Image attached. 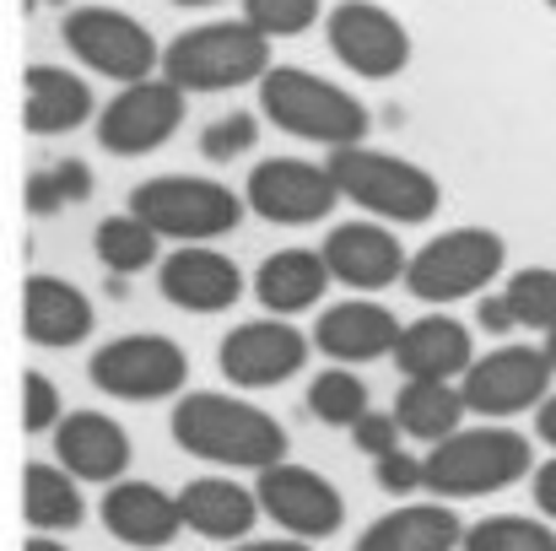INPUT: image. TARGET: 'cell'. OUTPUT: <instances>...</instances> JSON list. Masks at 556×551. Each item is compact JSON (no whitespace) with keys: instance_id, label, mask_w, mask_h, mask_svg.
Returning <instances> with one entry per match:
<instances>
[{"instance_id":"cell-12","label":"cell","mask_w":556,"mask_h":551,"mask_svg":"<svg viewBox=\"0 0 556 551\" xmlns=\"http://www.w3.org/2000/svg\"><path fill=\"white\" fill-rule=\"evenodd\" d=\"M249 211H260L276 227H308L325 222L346 195L330 174V163H308V158H265L260 168H249L243 184Z\"/></svg>"},{"instance_id":"cell-39","label":"cell","mask_w":556,"mask_h":551,"mask_svg":"<svg viewBox=\"0 0 556 551\" xmlns=\"http://www.w3.org/2000/svg\"><path fill=\"white\" fill-rule=\"evenodd\" d=\"M476 320H481L486 336H508V330H519V320H514V309H508L503 292H497V298H481V303H476Z\"/></svg>"},{"instance_id":"cell-5","label":"cell","mask_w":556,"mask_h":551,"mask_svg":"<svg viewBox=\"0 0 556 551\" xmlns=\"http://www.w3.org/2000/svg\"><path fill=\"white\" fill-rule=\"evenodd\" d=\"M270 71V38L238 16V22H200L163 49V76L185 92H232Z\"/></svg>"},{"instance_id":"cell-46","label":"cell","mask_w":556,"mask_h":551,"mask_svg":"<svg viewBox=\"0 0 556 551\" xmlns=\"http://www.w3.org/2000/svg\"><path fill=\"white\" fill-rule=\"evenodd\" d=\"M546 5H552V11H556V0H546Z\"/></svg>"},{"instance_id":"cell-15","label":"cell","mask_w":556,"mask_h":551,"mask_svg":"<svg viewBox=\"0 0 556 551\" xmlns=\"http://www.w3.org/2000/svg\"><path fill=\"white\" fill-rule=\"evenodd\" d=\"M254 492H260V509H265L287 536L325 541V536H336V530L346 525V498L336 492L330 476H319V471H308V465L281 460V465L260 471Z\"/></svg>"},{"instance_id":"cell-26","label":"cell","mask_w":556,"mask_h":551,"mask_svg":"<svg viewBox=\"0 0 556 551\" xmlns=\"http://www.w3.org/2000/svg\"><path fill=\"white\" fill-rule=\"evenodd\" d=\"M465 547V525L448 509V498L438 503H400L394 514L372 519L357 536V551H459Z\"/></svg>"},{"instance_id":"cell-22","label":"cell","mask_w":556,"mask_h":551,"mask_svg":"<svg viewBox=\"0 0 556 551\" xmlns=\"http://www.w3.org/2000/svg\"><path fill=\"white\" fill-rule=\"evenodd\" d=\"M476 363V341H470V325H459L454 314L432 309L421 320H410L400 330V347H394V367L405 378H465Z\"/></svg>"},{"instance_id":"cell-18","label":"cell","mask_w":556,"mask_h":551,"mask_svg":"<svg viewBox=\"0 0 556 551\" xmlns=\"http://www.w3.org/2000/svg\"><path fill=\"white\" fill-rule=\"evenodd\" d=\"M103 530L114 541L136 551H157L168 547L179 530H185V509H179V492H163L157 481H114L103 492Z\"/></svg>"},{"instance_id":"cell-45","label":"cell","mask_w":556,"mask_h":551,"mask_svg":"<svg viewBox=\"0 0 556 551\" xmlns=\"http://www.w3.org/2000/svg\"><path fill=\"white\" fill-rule=\"evenodd\" d=\"M174 5H216V0H174Z\"/></svg>"},{"instance_id":"cell-13","label":"cell","mask_w":556,"mask_h":551,"mask_svg":"<svg viewBox=\"0 0 556 551\" xmlns=\"http://www.w3.org/2000/svg\"><path fill=\"white\" fill-rule=\"evenodd\" d=\"M308 347H314V336H303V330L287 325L281 314H265V320H243L238 330L222 336L216 367H222V378L238 384V389H276V384H287L292 373H303Z\"/></svg>"},{"instance_id":"cell-6","label":"cell","mask_w":556,"mask_h":551,"mask_svg":"<svg viewBox=\"0 0 556 551\" xmlns=\"http://www.w3.org/2000/svg\"><path fill=\"white\" fill-rule=\"evenodd\" d=\"M508 265V243L492 227H448L427 238L405 265V292L427 309H448L459 298L486 292Z\"/></svg>"},{"instance_id":"cell-28","label":"cell","mask_w":556,"mask_h":551,"mask_svg":"<svg viewBox=\"0 0 556 551\" xmlns=\"http://www.w3.org/2000/svg\"><path fill=\"white\" fill-rule=\"evenodd\" d=\"M465 411L470 405L454 378H405L394 395V416H400L405 438H421V443H443L448 433H459Z\"/></svg>"},{"instance_id":"cell-43","label":"cell","mask_w":556,"mask_h":551,"mask_svg":"<svg viewBox=\"0 0 556 551\" xmlns=\"http://www.w3.org/2000/svg\"><path fill=\"white\" fill-rule=\"evenodd\" d=\"M22 551H71V547H65V541H54V536H43V530H38V536H27V541H22Z\"/></svg>"},{"instance_id":"cell-32","label":"cell","mask_w":556,"mask_h":551,"mask_svg":"<svg viewBox=\"0 0 556 551\" xmlns=\"http://www.w3.org/2000/svg\"><path fill=\"white\" fill-rule=\"evenodd\" d=\"M503 298H508L519 330H541V336H546L556 325V271L552 265H525V271H514L508 287H503Z\"/></svg>"},{"instance_id":"cell-7","label":"cell","mask_w":556,"mask_h":551,"mask_svg":"<svg viewBox=\"0 0 556 551\" xmlns=\"http://www.w3.org/2000/svg\"><path fill=\"white\" fill-rule=\"evenodd\" d=\"M130 211L174 243H211L243 222L249 200L205 174H157L130 189Z\"/></svg>"},{"instance_id":"cell-20","label":"cell","mask_w":556,"mask_h":551,"mask_svg":"<svg viewBox=\"0 0 556 551\" xmlns=\"http://www.w3.org/2000/svg\"><path fill=\"white\" fill-rule=\"evenodd\" d=\"M54 460L71 476H81V481L114 487L130 471V433L114 416H103V411H71L54 427Z\"/></svg>"},{"instance_id":"cell-31","label":"cell","mask_w":556,"mask_h":551,"mask_svg":"<svg viewBox=\"0 0 556 551\" xmlns=\"http://www.w3.org/2000/svg\"><path fill=\"white\" fill-rule=\"evenodd\" d=\"M459 551H556V530L530 514H492L465 530Z\"/></svg>"},{"instance_id":"cell-33","label":"cell","mask_w":556,"mask_h":551,"mask_svg":"<svg viewBox=\"0 0 556 551\" xmlns=\"http://www.w3.org/2000/svg\"><path fill=\"white\" fill-rule=\"evenodd\" d=\"M92 195V168L87 163H54V168H38L33 179H27V211L33 216H60L65 205H76V200H87Z\"/></svg>"},{"instance_id":"cell-10","label":"cell","mask_w":556,"mask_h":551,"mask_svg":"<svg viewBox=\"0 0 556 551\" xmlns=\"http://www.w3.org/2000/svg\"><path fill=\"white\" fill-rule=\"evenodd\" d=\"M87 378L114 400H174L189 384V352L174 336H119L103 341L87 363Z\"/></svg>"},{"instance_id":"cell-40","label":"cell","mask_w":556,"mask_h":551,"mask_svg":"<svg viewBox=\"0 0 556 551\" xmlns=\"http://www.w3.org/2000/svg\"><path fill=\"white\" fill-rule=\"evenodd\" d=\"M530 487H535V509H541L546 519H556V454L546 460V465H535Z\"/></svg>"},{"instance_id":"cell-36","label":"cell","mask_w":556,"mask_h":551,"mask_svg":"<svg viewBox=\"0 0 556 551\" xmlns=\"http://www.w3.org/2000/svg\"><path fill=\"white\" fill-rule=\"evenodd\" d=\"M65 422V400H60V389L38 373V367H27L22 373V427L38 438V433H54Z\"/></svg>"},{"instance_id":"cell-27","label":"cell","mask_w":556,"mask_h":551,"mask_svg":"<svg viewBox=\"0 0 556 551\" xmlns=\"http://www.w3.org/2000/svg\"><path fill=\"white\" fill-rule=\"evenodd\" d=\"M22 519L43 536L76 530L87 519V498H81V476H71L65 465H43L33 460L22 471Z\"/></svg>"},{"instance_id":"cell-3","label":"cell","mask_w":556,"mask_h":551,"mask_svg":"<svg viewBox=\"0 0 556 551\" xmlns=\"http://www.w3.org/2000/svg\"><path fill=\"white\" fill-rule=\"evenodd\" d=\"M535 476V449L514 427H459L427 449V492L432 498H486Z\"/></svg>"},{"instance_id":"cell-9","label":"cell","mask_w":556,"mask_h":551,"mask_svg":"<svg viewBox=\"0 0 556 551\" xmlns=\"http://www.w3.org/2000/svg\"><path fill=\"white\" fill-rule=\"evenodd\" d=\"M185 87L168 76H147L119 87L103 109H98V147L109 158H152L157 147H168L185 125Z\"/></svg>"},{"instance_id":"cell-23","label":"cell","mask_w":556,"mask_h":551,"mask_svg":"<svg viewBox=\"0 0 556 551\" xmlns=\"http://www.w3.org/2000/svg\"><path fill=\"white\" fill-rule=\"evenodd\" d=\"M92 87L60 65H27L22 76V125L33 136H71L92 120Z\"/></svg>"},{"instance_id":"cell-42","label":"cell","mask_w":556,"mask_h":551,"mask_svg":"<svg viewBox=\"0 0 556 551\" xmlns=\"http://www.w3.org/2000/svg\"><path fill=\"white\" fill-rule=\"evenodd\" d=\"M535 433H541V443L556 449V395H546V400L535 405Z\"/></svg>"},{"instance_id":"cell-4","label":"cell","mask_w":556,"mask_h":551,"mask_svg":"<svg viewBox=\"0 0 556 551\" xmlns=\"http://www.w3.org/2000/svg\"><path fill=\"white\" fill-rule=\"evenodd\" d=\"M325 163H330V174L341 184V195H346L357 211L378 216V222L416 227V222H432V211L443 205V184L432 179L421 163L394 158V152H378L368 141L336 147Z\"/></svg>"},{"instance_id":"cell-29","label":"cell","mask_w":556,"mask_h":551,"mask_svg":"<svg viewBox=\"0 0 556 551\" xmlns=\"http://www.w3.org/2000/svg\"><path fill=\"white\" fill-rule=\"evenodd\" d=\"M92 249H98V260L109 265V276H141V271H152V265H163L157 254H163V233L157 227H147L136 211H119V216H103L98 222V233H92Z\"/></svg>"},{"instance_id":"cell-41","label":"cell","mask_w":556,"mask_h":551,"mask_svg":"<svg viewBox=\"0 0 556 551\" xmlns=\"http://www.w3.org/2000/svg\"><path fill=\"white\" fill-rule=\"evenodd\" d=\"M232 551H314L303 536H281V541H232Z\"/></svg>"},{"instance_id":"cell-34","label":"cell","mask_w":556,"mask_h":551,"mask_svg":"<svg viewBox=\"0 0 556 551\" xmlns=\"http://www.w3.org/2000/svg\"><path fill=\"white\" fill-rule=\"evenodd\" d=\"M260 147V120L254 114H222V120H211L205 130H200V158L205 163H238V158H249Z\"/></svg>"},{"instance_id":"cell-37","label":"cell","mask_w":556,"mask_h":551,"mask_svg":"<svg viewBox=\"0 0 556 551\" xmlns=\"http://www.w3.org/2000/svg\"><path fill=\"white\" fill-rule=\"evenodd\" d=\"M372 476H378L383 492L405 498V492H421V487H427V460H410L405 449H394V454L372 460Z\"/></svg>"},{"instance_id":"cell-19","label":"cell","mask_w":556,"mask_h":551,"mask_svg":"<svg viewBox=\"0 0 556 551\" xmlns=\"http://www.w3.org/2000/svg\"><path fill=\"white\" fill-rule=\"evenodd\" d=\"M400 320L383 309V303H372V298H352V303H330L325 314H319V325H314V347L330 358V363H378V358H394V347H400Z\"/></svg>"},{"instance_id":"cell-25","label":"cell","mask_w":556,"mask_h":551,"mask_svg":"<svg viewBox=\"0 0 556 551\" xmlns=\"http://www.w3.org/2000/svg\"><path fill=\"white\" fill-rule=\"evenodd\" d=\"M179 509H185V530L205 536V541H243L254 530V519L265 514L260 492L238 487L232 476H194L179 492Z\"/></svg>"},{"instance_id":"cell-35","label":"cell","mask_w":556,"mask_h":551,"mask_svg":"<svg viewBox=\"0 0 556 551\" xmlns=\"http://www.w3.org/2000/svg\"><path fill=\"white\" fill-rule=\"evenodd\" d=\"M243 16L265 38H292V33H308L325 16V0H243Z\"/></svg>"},{"instance_id":"cell-16","label":"cell","mask_w":556,"mask_h":551,"mask_svg":"<svg viewBox=\"0 0 556 551\" xmlns=\"http://www.w3.org/2000/svg\"><path fill=\"white\" fill-rule=\"evenodd\" d=\"M319 249L330 260V276L352 292H383V287L405 281V265H410V254L394 238V222H378V216L330 227V238Z\"/></svg>"},{"instance_id":"cell-11","label":"cell","mask_w":556,"mask_h":551,"mask_svg":"<svg viewBox=\"0 0 556 551\" xmlns=\"http://www.w3.org/2000/svg\"><path fill=\"white\" fill-rule=\"evenodd\" d=\"M325 38H330V54L352 76H363V82H389V76H400L410 65V33L378 0H341V5H330Z\"/></svg>"},{"instance_id":"cell-8","label":"cell","mask_w":556,"mask_h":551,"mask_svg":"<svg viewBox=\"0 0 556 551\" xmlns=\"http://www.w3.org/2000/svg\"><path fill=\"white\" fill-rule=\"evenodd\" d=\"M60 38L65 49L92 71V76H109L119 87L130 82H147L163 71V49L157 38L147 33V22H136L130 11L119 5H76L65 22H60Z\"/></svg>"},{"instance_id":"cell-21","label":"cell","mask_w":556,"mask_h":551,"mask_svg":"<svg viewBox=\"0 0 556 551\" xmlns=\"http://www.w3.org/2000/svg\"><path fill=\"white\" fill-rule=\"evenodd\" d=\"M92 325H98V309L76 281H60V276H27L22 281V336L33 347L65 352V347L87 341Z\"/></svg>"},{"instance_id":"cell-1","label":"cell","mask_w":556,"mask_h":551,"mask_svg":"<svg viewBox=\"0 0 556 551\" xmlns=\"http://www.w3.org/2000/svg\"><path fill=\"white\" fill-rule=\"evenodd\" d=\"M174 443L222 471H270L287 460V427L260 411L243 395H222V389H185L174 400Z\"/></svg>"},{"instance_id":"cell-38","label":"cell","mask_w":556,"mask_h":551,"mask_svg":"<svg viewBox=\"0 0 556 551\" xmlns=\"http://www.w3.org/2000/svg\"><path fill=\"white\" fill-rule=\"evenodd\" d=\"M400 433H405V427H400V416H394V411H368V416L352 427V443H357L368 460H383V454H394V449H400Z\"/></svg>"},{"instance_id":"cell-30","label":"cell","mask_w":556,"mask_h":551,"mask_svg":"<svg viewBox=\"0 0 556 551\" xmlns=\"http://www.w3.org/2000/svg\"><path fill=\"white\" fill-rule=\"evenodd\" d=\"M308 411H314L319 422H330V427H357L372 411L368 384L357 378V367H346V363L325 367V373H314V384H308Z\"/></svg>"},{"instance_id":"cell-2","label":"cell","mask_w":556,"mask_h":551,"mask_svg":"<svg viewBox=\"0 0 556 551\" xmlns=\"http://www.w3.org/2000/svg\"><path fill=\"white\" fill-rule=\"evenodd\" d=\"M260 114L314 147H357L368 141V103L336 82H325L319 71L303 65H270L260 76Z\"/></svg>"},{"instance_id":"cell-24","label":"cell","mask_w":556,"mask_h":551,"mask_svg":"<svg viewBox=\"0 0 556 551\" xmlns=\"http://www.w3.org/2000/svg\"><path fill=\"white\" fill-rule=\"evenodd\" d=\"M330 281H336V276H330L325 249H298V243H292V249H276V254L260 260V271H254V298L265 303V314L292 320V314L314 309Z\"/></svg>"},{"instance_id":"cell-17","label":"cell","mask_w":556,"mask_h":551,"mask_svg":"<svg viewBox=\"0 0 556 551\" xmlns=\"http://www.w3.org/2000/svg\"><path fill=\"white\" fill-rule=\"evenodd\" d=\"M157 292L185 314H222L243 298V271L211 243H179L157 265Z\"/></svg>"},{"instance_id":"cell-44","label":"cell","mask_w":556,"mask_h":551,"mask_svg":"<svg viewBox=\"0 0 556 551\" xmlns=\"http://www.w3.org/2000/svg\"><path fill=\"white\" fill-rule=\"evenodd\" d=\"M541 347H546V358H552V367H556V325L546 330V341H541Z\"/></svg>"},{"instance_id":"cell-14","label":"cell","mask_w":556,"mask_h":551,"mask_svg":"<svg viewBox=\"0 0 556 551\" xmlns=\"http://www.w3.org/2000/svg\"><path fill=\"white\" fill-rule=\"evenodd\" d=\"M552 378L556 367L546 358V347H497V352L470 363L459 389H465V405L476 416L503 422V416H519V411L541 405L552 395Z\"/></svg>"}]
</instances>
